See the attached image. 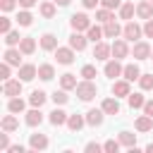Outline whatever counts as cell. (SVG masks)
<instances>
[{
  "label": "cell",
  "instance_id": "cell-7",
  "mask_svg": "<svg viewBox=\"0 0 153 153\" xmlns=\"http://www.w3.org/2000/svg\"><path fill=\"white\" fill-rule=\"evenodd\" d=\"M2 93L14 98V96H22V79H7L5 86H2Z\"/></svg>",
  "mask_w": 153,
  "mask_h": 153
},
{
  "label": "cell",
  "instance_id": "cell-4",
  "mask_svg": "<svg viewBox=\"0 0 153 153\" xmlns=\"http://www.w3.org/2000/svg\"><path fill=\"white\" fill-rule=\"evenodd\" d=\"M93 57H96V60H103V62H108V60L112 57V45H108V43L98 41V43L93 45Z\"/></svg>",
  "mask_w": 153,
  "mask_h": 153
},
{
  "label": "cell",
  "instance_id": "cell-3",
  "mask_svg": "<svg viewBox=\"0 0 153 153\" xmlns=\"http://www.w3.org/2000/svg\"><path fill=\"white\" fill-rule=\"evenodd\" d=\"M69 24H72V29H74V31H88V26H91V19H88V14H84V12H76V14H72Z\"/></svg>",
  "mask_w": 153,
  "mask_h": 153
},
{
  "label": "cell",
  "instance_id": "cell-54",
  "mask_svg": "<svg viewBox=\"0 0 153 153\" xmlns=\"http://www.w3.org/2000/svg\"><path fill=\"white\" fill-rule=\"evenodd\" d=\"M55 5H60V7H67V5H69V0H55Z\"/></svg>",
  "mask_w": 153,
  "mask_h": 153
},
{
  "label": "cell",
  "instance_id": "cell-48",
  "mask_svg": "<svg viewBox=\"0 0 153 153\" xmlns=\"http://www.w3.org/2000/svg\"><path fill=\"white\" fill-rule=\"evenodd\" d=\"M143 36H146V38H153V19H146V24H143Z\"/></svg>",
  "mask_w": 153,
  "mask_h": 153
},
{
  "label": "cell",
  "instance_id": "cell-28",
  "mask_svg": "<svg viewBox=\"0 0 153 153\" xmlns=\"http://www.w3.org/2000/svg\"><path fill=\"white\" fill-rule=\"evenodd\" d=\"M76 84H79V81H76V76H74V74H69V72L60 76V86H62L65 91H72V88H76Z\"/></svg>",
  "mask_w": 153,
  "mask_h": 153
},
{
  "label": "cell",
  "instance_id": "cell-9",
  "mask_svg": "<svg viewBox=\"0 0 153 153\" xmlns=\"http://www.w3.org/2000/svg\"><path fill=\"white\" fill-rule=\"evenodd\" d=\"M86 41H88V36H84L81 31H74V33L69 36V45H72L76 53H81V50L86 48Z\"/></svg>",
  "mask_w": 153,
  "mask_h": 153
},
{
  "label": "cell",
  "instance_id": "cell-13",
  "mask_svg": "<svg viewBox=\"0 0 153 153\" xmlns=\"http://www.w3.org/2000/svg\"><path fill=\"white\" fill-rule=\"evenodd\" d=\"M136 17L141 19H153V2L151 0H141L136 5Z\"/></svg>",
  "mask_w": 153,
  "mask_h": 153
},
{
  "label": "cell",
  "instance_id": "cell-41",
  "mask_svg": "<svg viewBox=\"0 0 153 153\" xmlns=\"http://www.w3.org/2000/svg\"><path fill=\"white\" fill-rule=\"evenodd\" d=\"M120 146H122V143H120V139H117V141H115V139H110V141H105V143H103V151H105V153H117V151H120Z\"/></svg>",
  "mask_w": 153,
  "mask_h": 153
},
{
  "label": "cell",
  "instance_id": "cell-31",
  "mask_svg": "<svg viewBox=\"0 0 153 153\" xmlns=\"http://www.w3.org/2000/svg\"><path fill=\"white\" fill-rule=\"evenodd\" d=\"M45 100H48V96H45V91H38V88H36V91H33V93L29 96V103H31L33 108H41V105H43Z\"/></svg>",
  "mask_w": 153,
  "mask_h": 153
},
{
  "label": "cell",
  "instance_id": "cell-49",
  "mask_svg": "<svg viewBox=\"0 0 153 153\" xmlns=\"http://www.w3.org/2000/svg\"><path fill=\"white\" fill-rule=\"evenodd\" d=\"M7 134H10V131L0 134V148H2V151H7V148H10V136H7Z\"/></svg>",
  "mask_w": 153,
  "mask_h": 153
},
{
  "label": "cell",
  "instance_id": "cell-53",
  "mask_svg": "<svg viewBox=\"0 0 153 153\" xmlns=\"http://www.w3.org/2000/svg\"><path fill=\"white\" fill-rule=\"evenodd\" d=\"M7 153H24V146H10Z\"/></svg>",
  "mask_w": 153,
  "mask_h": 153
},
{
  "label": "cell",
  "instance_id": "cell-55",
  "mask_svg": "<svg viewBox=\"0 0 153 153\" xmlns=\"http://www.w3.org/2000/svg\"><path fill=\"white\" fill-rule=\"evenodd\" d=\"M146 151H148V153H153V143H148V146H146Z\"/></svg>",
  "mask_w": 153,
  "mask_h": 153
},
{
  "label": "cell",
  "instance_id": "cell-6",
  "mask_svg": "<svg viewBox=\"0 0 153 153\" xmlns=\"http://www.w3.org/2000/svg\"><path fill=\"white\" fill-rule=\"evenodd\" d=\"M55 60L57 65H72L74 62V48H55Z\"/></svg>",
  "mask_w": 153,
  "mask_h": 153
},
{
  "label": "cell",
  "instance_id": "cell-15",
  "mask_svg": "<svg viewBox=\"0 0 153 153\" xmlns=\"http://www.w3.org/2000/svg\"><path fill=\"white\" fill-rule=\"evenodd\" d=\"M129 93H131V88H129V81H127V79L112 84V96H117V98H127Z\"/></svg>",
  "mask_w": 153,
  "mask_h": 153
},
{
  "label": "cell",
  "instance_id": "cell-17",
  "mask_svg": "<svg viewBox=\"0 0 153 153\" xmlns=\"http://www.w3.org/2000/svg\"><path fill=\"white\" fill-rule=\"evenodd\" d=\"M134 127H136V131H141V134H143V131H151V129H153V117L143 112L141 117H136Z\"/></svg>",
  "mask_w": 153,
  "mask_h": 153
},
{
  "label": "cell",
  "instance_id": "cell-52",
  "mask_svg": "<svg viewBox=\"0 0 153 153\" xmlns=\"http://www.w3.org/2000/svg\"><path fill=\"white\" fill-rule=\"evenodd\" d=\"M33 5H36V0H19V7H24V10H29Z\"/></svg>",
  "mask_w": 153,
  "mask_h": 153
},
{
  "label": "cell",
  "instance_id": "cell-34",
  "mask_svg": "<svg viewBox=\"0 0 153 153\" xmlns=\"http://www.w3.org/2000/svg\"><path fill=\"white\" fill-rule=\"evenodd\" d=\"M86 36H88V41L98 43V41H100L105 33H103V29H100V26H93V24H91V26H88V31H86Z\"/></svg>",
  "mask_w": 153,
  "mask_h": 153
},
{
  "label": "cell",
  "instance_id": "cell-50",
  "mask_svg": "<svg viewBox=\"0 0 153 153\" xmlns=\"http://www.w3.org/2000/svg\"><path fill=\"white\" fill-rule=\"evenodd\" d=\"M100 0H81V5L86 7V10H96V5H98Z\"/></svg>",
  "mask_w": 153,
  "mask_h": 153
},
{
  "label": "cell",
  "instance_id": "cell-26",
  "mask_svg": "<svg viewBox=\"0 0 153 153\" xmlns=\"http://www.w3.org/2000/svg\"><path fill=\"white\" fill-rule=\"evenodd\" d=\"M122 76H124L127 81H136V79L141 76V69H139L136 65H124V69H122Z\"/></svg>",
  "mask_w": 153,
  "mask_h": 153
},
{
  "label": "cell",
  "instance_id": "cell-47",
  "mask_svg": "<svg viewBox=\"0 0 153 153\" xmlns=\"http://www.w3.org/2000/svg\"><path fill=\"white\" fill-rule=\"evenodd\" d=\"M0 7H2V12H12L17 7V0H0Z\"/></svg>",
  "mask_w": 153,
  "mask_h": 153
},
{
  "label": "cell",
  "instance_id": "cell-33",
  "mask_svg": "<svg viewBox=\"0 0 153 153\" xmlns=\"http://www.w3.org/2000/svg\"><path fill=\"white\" fill-rule=\"evenodd\" d=\"M127 100H129V108H131V110L143 108V103H146V98H143L141 93H129V96H127Z\"/></svg>",
  "mask_w": 153,
  "mask_h": 153
},
{
  "label": "cell",
  "instance_id": "cell-44",
  "mask_svg": "<svg viewBox=\"0 0 153 153\" xmlns=\"http://www.w3.org/2000/svg\"><path fill=\"white\" fill-rule=\"evenodd\" d=\"M100 7H108V10H120V7H122V0H100Z\"/></svg>",
  "mask_w": 153,
  "mask_h": 153
},
{
  "label": "cell",
  "instance_id": "cell-5",
  "mask_svg": "<svg viewBox=\"0 0 153 153\" xmlns=\"http://www.w3.org/2000/svg\"><path fill=\"white\" fill-rule=\"evenodd\" d=\"M151 53H153V50H151V45H148L146 41H136L134 48H131V55H134L136 60H148Z\"/></svg>",
  "mask_w": 153,
  "mask_h": 153
},
{
  "label": "cell",
  "instance_id": "cell-22",
  "mask_svg": "<svg viewBox=\"0 0 153 153\" xmlns=\"http://www.w3.org/2000/svg\"><path fill=\"white\" fill-rule=\"evenodd\" d=\"M0 127H2V131H17L19 129V120L14 117V112L12 115H5L2 122H0Z\"/></svg>",
  "mask_w": 153,
  "mask_h": 153
},
{
  "label": "cell",
  "instance_id": "cell-43",
  "mask_svg": "<svg viewBox=\"0 0 153 153\" xmlns=\"http://www.w3.org/2000/svg\"><path fill=\"white\" fill-rule=\"evenodd\" d=\"M81 76H84V79H93V76H96V67H93V65H84V67H81Z\"/></svg>",
  "mask_w": 153,
  "mask_h": 153
},
{
  "label": "cell",
  "instance_id": "cell-8",
  "mask_svg": "<svg viewBox=\"0 0 153 153\" xmlns=\"http://www.w3.org/2000/svg\"><path fill=\"white\" fill-rule=\"evenodd\" d=\"M29 148L31 151H45L48 148V136L45 134H31L29 136Z\"/></svg>",
  "mask_w": 153,
  "mask_h": 153
},
{
  "label": "cell",
  "instance_id": "cell-11",
  "mask_svg": "<svg viewBox=\"0 0 153 153\" xmlns=\"http://www.w3.org/2000/svg\"><path fill=\"white\" fill-rule=\"evenodd\" d=\"M22 50L19 48H7L5 50V62H10L12 67H22Z\"/></svg>",
  "mask_w": 153,
  "mask_h": 153
},
{
  "label": "cell",
  "instance_id": "cell-32",
  "mask_svg": "<svg viewBox=\"0 0 153 153\" xmlns=\"http://www.w3.org/2000/svg\"><path fill=\"white\" fill-rule=\"evenodd\" d=\"M120 143L127 148H136V134L131 131H120Z\"/></svg>",
  "mask_w": 153,
  "mask_h": 153
},
{
  "label": "cell",
  "instance_id": "cell-24",
  "mask_svg": "<svg viewBox=\"0 0 153 153\" xmlns=\"http://www.w3.org/2000/svg\"><path fill=\"white\" fill-rule=\"evenodd\" d=\"M84 124H86V117H81V115H76V112L67 117V127H69V131H79Z\"/></svg>",
  "mask_w": 153,
  "mask_h": 153
},
{
  "label": "cell",
  "instance_id": "cell-29",
  "mask_svg": "<svg viewBox=\"0 0 153 153\" xmlns=\"http://www.w3.org/2000/svg\"><path fill=\"white\" fill-rule=\"evenodd\" d=\"M24 108H26V103H24L19 96H14V98H10V100H7V110H10V112H14V115H17V112H24Z\"/></svg>",
  "mask_w": 153,
  "mask_h": 153
},
{
  "label": "cell",
  "instance_id": "cell-38",
  "mask_svg": "<svg viewBox=\"0 0 153 153\" xmlns=\"http://www.w3.org/2000/svg\"><path fill=\"white\" fill-rule=\"evenodd\" d=\"M50 98H53V103H55V105H65V103L69 100V96H67V91H65V88H60V91H55V93H53Z\"/></svg>",
  "mask_w": 153,
  "mask_h": 153
},
{
  "label": "cell",
  "instance_id": "cell-57",
  "mask_svg": "<svg viewBox=\"0 0 153 153\" xmlns=\"http://www.w3.org/2000/svg\"><path fill=\"white\" fill-rule=\"evenodd\" d=\"M151 2H153V0H151Z\"/></svg>",
  "mask_w": 153,
  "mask_h": 153
},
{
  "label": "cell",
  "instance_id": "cell-21",
  "mask_svg": "<svg viewBox=\"0 0 153 153\" xmlns=\"http://www.w3.org/2000/svg\"><path fill=\"white\" fill-rule=\"evenodd\" d=\"M100 108H103V112H105V115H120V103H117V96H115V98H105Z\"/></svg>",
  "mask_w": 153,
  "mask_h": 153
},
{
  "label": "cell",
  "instance_id": "cell-10",
  "mask_svg": "<svg viewBox=\"0 0 153 153\" xmlns=\"http://www.w3.org/2000/svg\"><path fill=\"white\" fill-rule=\"evenodd\" d=\"M129 55V45H127V41H112V57L115 60H122V57H127Z\"/></svg>",
  "mask_w": 153,
  "mask_h": 153
},
{
  "label": "cell",
  "instance_id": "cell-12",
  "mask_svg": "<svg viewBox=\"0 0 153 153\" xmlns=\"http://www.w3.org/2000/svg\"><path fill=\"white\" fill-rule=\"evenodd\" d=\"M122 69H124V67L120 65V60H108L103 72H105V76H110V79H117V76L122 74Z\"/></svg>",
  "mask_w": 153,
  "mask_h": 153
},
{
  "label": "cell",
  "instance_id": "cell-16",
  "mask_svg": "<svg viewBox=\"0 0 153 153\" xmlns=\"http://www.w3.org/2000/svg\"><path fill=\"white\" fill-rule=\"evenodd\" d=\"M103 115H105L103 108H100V110H96V108L88 110V112H86V124H88V127H100V124H103Z\"/></svg>",
  "mask_w": 153,
  "mask_h": 153
},
{
  "label": "cell",
  "instance_id": "cell-56",
  "mask_svg": "<svg viewBox=\"0 0 153 153\" xmlns=\"http://www.w3.org/2000/svg\"><path fill=\"white\" fill-rule=\"evenodd\" d=\"M151 57H153V53H151Z\"/></svg>",
  "mask_w": 153,
  "mask_h": 153
},
{
  "label": "cell",
  "instance_id": "cell-40",
  "mask_svg": "<svg viewBox=\"0 0 153 153\" xmlns=\"http://www.w3.org/2000/svg\"><path fill=\"white\" fill-rule=\"evenodd\" d=\"M41 14H43L45 19L55 17V2H41Z\"/></svg>",
  "mask_w": 153,
  "mask_h": 153
},
{
  "label": "cell",
  "instance_id": "cell-23",
  "mask_svg": "<svg viewBox=\"0 0 153 153\" xmlns=\"http://www.w3.org/2000/svg\"><path fill=\"white\" fill-rule=\"evenodd\" d=\"M41 122H43V112H41V108H33V110L26 112V124H29V127H38Z\"/></svg>",
  "mask_w": 153,
  "mask_h": 153
},
{
  "label": "cell",
  "instance_id": "cell-46",
  "mask_svg": "<svg viewBox=\"0 0 153 153\" xmlns=\"http://www.w3.org/2000/svg\"><path fill=\"white\" fill-rule=\"evenodd\" d=\"M84 151H86V153H98V151H103V146L96 143V141H88V143L84 146Z\"/></svg>",
  "mask_w": 153,
  "mask_h": 153
},
{
  "label": "cell",
  "instance_id": "cell-1",
  "mask_svg": "<svg viewBox=\"0 0 153 153\" xmlns=\"http://www.w3.org/2000/svg\"><path fill=\"white\" fill-rule=\"evenodd\" d=\"M74 91H76L79 100H84V103H88V100H93V98L98 96V86L93 84V79H84V81H79Z\"/></svg>",
  "mask_w": 153,
  "mask_h": 153
},
{
  "label": "cell",
  "instance_id": "cell-37",
  "mask_svg": "<svg viewBox=\"0 0 153 153\" xmlns=\"http://www.w3.org/2000/svg\"><path fill=\"white\" fill-rule=\"evenodd\" d=\"M19 41H22L19 31H10V33H5V43H7V48H14V45H19Z\"/></svg>",
  "mask_w": 153,
  "mask_h": 153
},
{
  "label": "cell",
  "instance_id": "cell-19",
  "mask_svg": "<svg viewBox=\"0 0 153 153\" xmlns=\"http://www.w3.org/2000/svg\"><path fill=\"white\" fill-rule=\"evenodd\" d=\"M67 117H69V115H67L65 110L55 108V110L50 112V117H48V120H50V124H53V127H62V124H67Z\"/></svg>",
  "mask_w": 153,
  "mask_h": 153
},
{
  "label": "cell",
  "instance_id": "cell-45",
  "mask_svg": "<svg viewBox=\"0 0 153 153\" xmlns=\"http://www.w3.org/2000/svg\"><path fill=\"white\" fill-rule=\"evenodd\" d=\"M10 67H12L10 62H2V65H0V79H2V81L10 79Z\"/></svg>",
  "mask_w": 153,
  "mask_h": 153
},
{
  "label": "cell",
  "instance_id": "cell-51",
  "mask_svg": "<svg viewBox=\"0 0 153 153\" xmlns=\"http://www.w3.org/2000/svg\"><path fill=\"white\" fill-rule=\"evenodd\" d=\"M143 112L153 117V100H146V103H143Z\"/></svg>",
  "mask_w": 153,
  "mask_h": 153
},
{
  "label": "cell",
  "instance_id": "cell-2",
  "mask_svg": "<svg viewBox=\"0 0 153 153\" xmlns=\"http://www.w3.org/2000/svg\"><path fill=\"white\" fill-rule=\"evenodd\" d=\"M141 33H143V29H141L136 22H127L124 29H122V36H124L127 41H131V43H136V41L141 38Z\"/></svg>",
  "mask_w": 153,
  "mask_h": 153
},
{
  "label": "cell",
  "instance_id": "cell-14",
  "mask_svg": "<svg viewBox=\"0 0 153 153\" xmlns=\"http://www.w3.org/2000/svg\"><path fill=\"white\" fill-rule=\"evenodd\" d=\"M38 76V67L36 65H22L19 67V79L22 81H31V79H36Z\"/></svg>",
  "mask_w": 153,
  "mask_h": 153
},
{
  "label": "cell",
  "instance_id": "cell-25",
  "mask_svg": "<svg viewBox=\"0 0 153 153\" xmlns=\"http://www.w3.org/2000/svg\"><path fill=\"white\" fill-rule=\"evenodd\" d=\"M53 76H55V67H53V65H48V62L38 65V79H43V81H50Z\"/></svg>",
  "mask_w": 153,
  "mask_h": 153
},
{
  "label": "cell",
  "instance_id": "cell-27",
  "mask_svg": "<svg viewBox=\"0 0 153 153\" xmlns=\"http://www.w3.org/2000/svg\"><path fill=\"white\" fill-rule=\"evenodd\" d=\"M136 14V7H134V2H122V7H120V19H127V22H131V17Z\"/></svg>",
  "mask_w": 153,
  "mask_h": 153
},
{
  "label": "cell",
  "instance_id": "cell-18",
  "mask_svg": "<svg viewBox=\"0 0 153 153\" xmlns=\"http://www.w3.org/2000/svg\"><path fill=\"white\" fill-rule=\"evenodd\" d=\"M103 33H105L108 38H117V36L122 33V26H120L115 19H110V22H105V24H103Z\"/></svg>",
  "mask_w": 153,
  "mask_h": 153
},
{
  "label": "cell",
  "instance_id": "cell-30",
  "mask_svg": "<svg viewBox=\"0 0 153 153\" xmlns=\"http://www.w3.org/2000/svg\"><path fill=\"white\" fill-rule=\"evenodd\" d=\"M41 48H43V50H55V48H57V38H55L53 33H43V36H41Z\"/></svg>",
  "mask_w": 153,
  "mask_h": 153
},
{
  "label": "cell",
  "instance_id": "cell-20",
  "mask_svg": "<svg viewBox=\"0 0 153 153\" xmlns=\"http://www.w3.org/2000/svg\"><path fill=\"white\" fill-rule=\"evenodd\" d=\"M19 50H22L24 55H31V53L36 50V38H33V36H22V41H19Z\"/></svg>",
  "mask_w": 153,
  "mask_h": 153
},
{
  "label": "cell",
  "instance_id": "cell-42",
  "mask_svg": "<svg viewBox=\"0 0 153 153\" xmlns=\"http://www.w3.org/2000/svg\"><path fill=\"white\" fill-rule=\"evenodd\" d=\"M12 31V22L10 17H0V33H10Z\"/></svg>",
  "mask_w": 153,
  "mask_h": 153
},
{
  "label": "cell",
  "instance_id": "cell-36",
  "mask_svg": "<svg viewBox=\"0 0 153 153\" xmlns=\"http://www.w3.org/2000/svg\"><path fill=\"white\" fill-rule=\"evenodd\" d=\"M17 22H19V26H31L33 14H31L29 10H22V12H19V17H17Z\"/></svg>",
  "mask_w": 153,
  "mask_h": 153
},
{
  "label": "cell",
  "instance_id": "cell-35",
  "mask_svg": "<svg viewBox=\"0 0 153 153\" xmlns=\"http://www.w3.org/2000/svg\"><path fill=\"white\" fill-rule=\"evenodd\" d=\"M96 19H98L100 24H105V22H110V19H115V17H112V10H108V7H100V10L96 12Z\"/></svg>",
  "mask_w": 153,
  "mask_h": 153
},
{
  "label": "cell",
  "instance_id": "cell-39",
  "mask_svg": "<svg viewBox=\"0 0 153 153\" xmlns=\"http://www.w3.org/2000/svg\"><path fill=\"white\" fill-rule=\"evenodd\" d=\"M139 86H141V91H151L153 88V74H141L139 76Z\"/></svg>",
  "mask_w": 153,
  "mask_h": 153
}]
</instances>
